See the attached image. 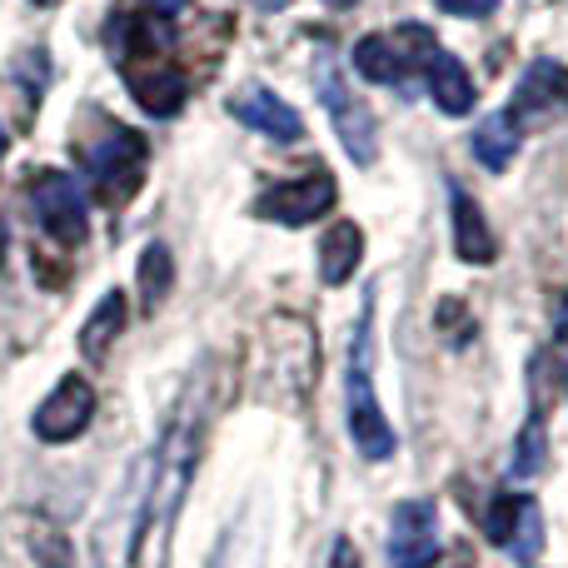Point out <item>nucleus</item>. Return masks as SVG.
<instances>
[{
  "label": "nucleus",
  "mask_w": 568,
  "mask_h": 568,
  "mask_svg": "<svg viewBox=\"0 0 568 568\" xmlns=\"http://www.w3.org/2000/svg\"><path fill=\"white\" fill-rule=\"evenodd\" d=\"M454 250H459L464 265H489L499 255V240H494L484 210L469 195H459V190H454Z\"/></svg>",
  "instance_id": "nucleus-14"
},
{
  "label": "nucleus",
  "mask_w": 568,
  "mask_h": 568,
  "mask_svg": "<svg viewBox=\"0 0 568 568\" xmlns=\"http://www.w3.org/2000/svg\"><path fill=\"white\" fill-rule=\"evenodd\" d=\"M444 16H464V20H484L499 10V0H439Z\"/></svg>",
  "instance_id": "nucleus-20"
},
{
  "label": "nucleus",
  "mask_w": 568,
  "mask_h": 568,
  "mask_svg": "<svg viewBox=\"0 0 568 568\" xmlns=\"http://www.w3.org/2000/svg\"><path fill=\"white\" fill-rule=\"evenodd\" d=\"M85 165L95 175L100 195L110 205H125L140 190V175H145V140L130 135L125 125H105V135L95 145H85Z\"/></svg>",
  "instance_id": "nucleus-4"
},
{
  "label": "nucleus",
  "mask_w": 568,
  "mask_h": 568,
  "mask_svg": "<svg viewBox=\"0 0 568 568\" xmlns=\"http://www.w3.org/2000/svg\"><path fill=\"white\" fill-rule=\"evenodd\" d=\"M140 10H145V16H155V20H175L180 10L190 6V0H135Z\"/></svg>",
  "instance_id": "nucleus-21"
},
{
  "label": "nucleus",
  "mask_w": 568,
  "mask_h": 568,
  "mask_svg": "<svg viewBox=\"0 0 568 568\" xmlns=\"http://www.w3.org/2000/svg\"><path fill=\"white\" fill-rule=\"evenodd\" d=\"M230 110H235V120H245L250 130H260V135H270V140H284V145L304 135L300 110L284 105L270 85H245L235 100H230Z\"/></svg>",
  "instance_id": "nucleus-12"
},
{
  "label": "nucleus",
  "mask_w": 568,
  "mask_h": 568,
  "mask_svg": "<svg viewBox=\"0 0 568 568\" xmlns=\"http://www.w3.org/2000/svg\"><path fill=\"white\" fill-rule=\"evenodd\" d=\"M544 469V424L534 419L529 429H524V439H519V449H514V464H509V474L514 479H534V474Z\"/></svg>",
  "instance_id": "nucleus-19"
},
{
  "label": "nucleus",
  "mask_w": 568,
  "mask_h": 568,
  "mask_svg": "<svg viewBox=\"0 0 568 568\" xmlns=\"http://www.w3.org/2000/svg\"><path fill=\"white\" fill-rule=\"evenodd\" d=\"M324 6H334V10H349V6H354V0H324Z\"/></svg>",
  "instance_id": "nucleus-25"
},
{
  "label": "nucleus",
  "mask_w": 568,
  "mask_h": 568,
  "mask_svg": "<svg viewBox=\"0 0 568 568\" xmlns=\"http://www.w3.org/2000/svg\"><path fill=\"white\" fill-rule=\"evenodd\" d=\"M195 454H200V419L195 414H180L175 429L165 434L160 454L150 459V494H145V529L165 534L170 514L175 504L185 499V484H190V469H195ZM145 539V534H140Z\"/></svg>",
  "instance_id": "nucleus-1"
},
{
  "label": "nucleus",
  "mask_w": 568,
  "mask_h": 568,
  "mask_svg": "<svg viewBox=\"0 0 568 568\" xmlns=\"http://www.w3.org/2000/svg\"><path fill=\"white\" fill-rule=\"evenodd\" d=\"M120 329H125V294L110 290L105 300H100V310L85 320V329H80V349H85V354H105L110 339H115Z\"/></svg>",
  "instance_id": "nucleus-17"
},
{
  "label": "nucleus",
  "mask_w": 568,
  "mask_h": 568,
  "mask_svg": "<svg viewBox=\"0 0 568 568\" xmlns=\"http://www.w3.org/2000/svg\"><path fill=\"white\" fill-rule=\"evenodd\" d=\"M344 409H349V434L354 449L364 459H389L394 454V429L384 419L379 399H374V379H369V314L354 329V349H349V374H344Z\"/></svg>",
  "instance_id": "nucleus-2"
},
{
  "label": "nucleus",
  "mask_w": 568,
  "mask_h": 568,
  "mask_svg": "<svg viewBox=\"0 0 568 568\" xmlns=\"http://www.w3.org/2000/svg\"><path fill=\"white\" fill-rule=\"evenodd\" d=\"M329 568H359V554H354V544H349V539H334Z\"/></svg>",
  "instance_id": "nucleus-22"
},
{
  "label": "nucleus",
  "mask_w": 568,
  "mask_h": 568,
  "mask_svg": "<svg viewBox=\"0 0 568 568\" xmlns=\"http://www.w3.org/2000/svg\"><path fill=\"white\" fill-rule=\"evenodd\" d=\"M250 6H260V10H280V6H290V0H250Z\"/></svg>",
  "instance_id": "nucleus-23"
},
{
  "label": "nucleus",
  "mask_w": 568,
  "mask_h": 568,
  "mask_svg": "<svg viewBox=\"0 0 568 568\" xmlns=\"http://www.w3.org/2000/svg\"><path fill=\"white\" fill-rule=\"evenodd\" d=\"M424 85H429L434 105H439L444 115H469L474 100H479L474 75L454 55H444V50H434V55H429V65H424Z\"/></svg>",
  "instance_id": "nucleus-13"
},
{
  "label": "nucleus",
  "mask_w": 568,
  "mask_h": 568,
  "mask_svg": "<svg viewBox=\"0 0 568 568\" xmlns=\"http://www.w3.org/2000/svg\"><path fill=\"white\" fill-rule=\"evenodd\" d=\"M170 280H175V265H170V250L165 245H150L145 255H140V300L145 304H160L170 290Z\"/></svg>",
  "instance_id": "nucleus-18"
},
{
  "label": "nucleus",
  "mask_w": 568,
  "mask_h": 568,
  "mask_svg": "<svg viewBox=\"0 0 568 568\" xmlns=\"http://www.w3.org/2000/svg\"><path fill=\"white\" fill-rule=\"evenodd\" d=\"M90 419H95V384H90L85 374H65V379L40 399V409L30 414V429L45 444H70L85 434Z\"/></svg>",
  "instance_id": "nucleus-5"
},
{
  "label": "nucleus",
  "mask_w": 568,
  "mask_h": 568,
  "mask_svg": "<svg viewBox=\"0 0 568 568\" xmlns=\"http://www.w3.org/2000/svg\"><path fill=\"white\" fill-rule=\"evenodd\" d=\"M30 205H36V220L45 225L50 240H60V245H80V240H85V225H90L85 195H80V185L70 175H55V170L36 175Z\"/></svg>",
  "instance_id": "nucleus-6"
},
{
  "label": "nucleus",
  "mask_w": 568,
  "mask_h": 568,
  "mask_svg": "<svg viewBox=\"0 0 568 568\" xmlns=\"http://www.w3.org/2000/svg\"><path fill=\"white\" fill-rule=\"evenodd\" d=\"M494 544L514 554V559H534L544 549V519H539V504L524 499V494H499L489 504V519H484Z\"/></svg>",
  "instance_id": "nucleus-10"
},
{
  "label": "nucleus",
  "mask_w": 568,
  "mask_h": 568,
  "mask_svg": "<svg viewBox=\"0 0 568 568\" xmlns=\"http://www.w3.org/2000/svg\"><path fill=\"white\" fill-rule=\"evenodd\" d=\"M559 334L568 339V304H564V314H559Z\"/></svg>",
  "instance_id": "nucleus-24"
},
{
  "label": "nucleus",
  "mask_w": 568,
  "mask_h": 568,
  "mask_svg": "<svg viewBox=\"0 0 568 568\" xmlns=\"http://www.w3.org/2000/svg\"><path fill=\"white\" fill-rule=\"evenodd\" d=\"M334 210V180L329 175H304V180H284L270 185L255 200L260 220H275V225H310V220L329 215Z\"/></svg>",
  "instance_id": "nucleus-7"
},
{
  "label": "nucleus",
  "mask_w": 568,
  "mask_h": 568,
  "mask_svg": "<svg viewBox=\"0 0 568 568\" xmlns=\"http://www.w3.org/2000/svg\"><path fill=\"white\" fill-rule=\"evenodd\" d=\"M364 260V235L359 225H349V220H339V225L329 230V235L320 240V280L324 284H344L359 270Z\"/></svg>",
  "instance_id": "nucleus-15"
},
{
  "label": "nucleus",
  "mask_w": 568,
  "mask_h": 568,
  "mask_svg": "<svg viewBox=\"0 0 568 568\" xmlns=\"http://www.w3.org/2000/svg\"><path fill=\"white\" fill-rule=\"evenodd\" d=\"M125 70V85H130V95L140 100V105L150 110V115H175L180 105H185V95H190V80H185V70L180 65H170V60H155V55H145V60H130V65H120Z\"/></svg>",
  "instance_id": "nucleus-11"
},
{
  "label": "nucleus",
  "mask_w": 568,
  "mask_h": 568,
  "mask_svg": "<svg viewBox=\"0 0 568 568\" xmlns=\"http://www.w3.org/2000/svg\"><path fill=\"white\" fill-rule=\"evenodd\" d=\"M469 145H474V160L499 175V170H509L514 155H519V125H514L509 110H504V115H489V120H479Z\"/></svg>",
  "instance_id": "nucleus-16"
},
{
  "label": "nucleus",
  "mask_w": 568,
  "mask_h": 568,
  "mask_svg": "<svg viewBox=\"0 0 568 568\" xmlns=\"http://www.w3.org/2000/svg\"><path fill=\"white\" fill-rule=\"evenodd\" d=\"M434 50L439 45H434V36L424 26H399L389 36H364L354 45V70L364 80H374V85H399L409 70L429 65Z\"/></svg>",
  "instance_id": "nucleus-3"
},
{
  "label": "nucleus",
  "mask_w": 568,
  "mask_h": 568,
  "mask_svg": "<svg viewBox=\"0 0 568 568\" xmlns=\"http://www.w3.org/2000/svg\"><path fill=\"white\" fill-rule=\"evenodd\" d=\"M320 95H324V110H329L334 130H339V145L349 150V160L354 165H369L374 145H379V135H374V115L354 100V90L344 85L334 70H320Z\"/></svg>",
  "instance_id": "nucleus-9"
},
{
  "label": "nucleus",
  "mask_w": 568,
  "mask_h": 568,
  "mask_svg": "<svg viewBox=\"0 0 568 568\" xmlns=\"http://www.w3.org/2000/svg\"><path fill=\"white\" fill-rule=\"evenodd\" d=\"M439 559V514L429 499L399 504L389 529V564L394 568H434Z\"/></svg>",
  "instance_id": "nucleus-8"
},
{
  "label": "nucleus",
  "mask_w": 568,
  "mask_h": 568,
  "mask_svg": "<svg viewBox=\"0 0 568 568\" xmlns=\"http://www.w3.org/2000/svg\"><path fill=\"white\" fill-rule=\"evenodd\" d=\"M0 260H6V245H0Z\"/></svg>",
  "instance_id": "nucleus-28"
},
{
  "label": "nucleus",
  "mask_w": 568,
  "mask_h": 568,
  "mask_svg": "<svg viewBox=\"0 0 568 568\" xmlns=\"http://www.w3.org/2000/svg\"><path fill=\"white\" fill-rule=\"evenodd\" d=\"M36 6H55V0H36Z\"/></svg>",
  "instance_id": "nucleus-27"
},
{
  "label": "nucleus",
  "mask_w": 568,
  "mask_h": 568,
  "mask_svg": "<svg viewBox=\"0 0 568 568\" xmlns=\"http://www.w3.org/2000/svg\"><path fill=\"white\" fill-rule=\"evenodd\" d=\"M0 155H6V130H0Z\"/></svg>",
  "instance_id": "nucleus-26"
}]
</instances>
